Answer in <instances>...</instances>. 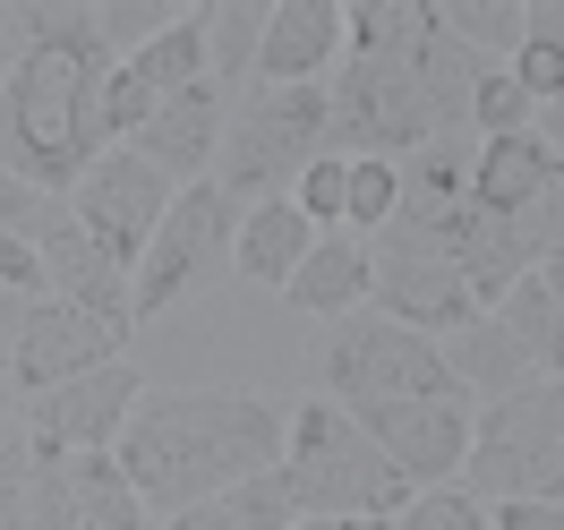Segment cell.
<instances>
[{"label": "cell", "instance_id": "6da1fadb", "mask_svg": "<svg viewBox=\"0 0 564 530\" xmlns=\"http://www.w3.org/2000/svg\"><path fill=\"white\" fill-rule=\"evenodd\" d=\"M282 445H291V411L257 386H172V393L145 386L129 428H120V445H111V462L129 470L145 513L172 522L188 505L274 470Z\"/></svg>", "mask_w": 564, "mask_h": 530}, {"label": "cell", "instance_id": "7a4b0ae2", "mask_svg": "<svg viewBox=\"0 0 564 530\" xmlns=\"http://www.w3.org/2000/svg\"><path fill=\"white\" fill-rule=\"evenodd\" d=\"M111 52H26L0 86V172L69 197L77 180L111 154L104 138V77Z\"/></svg>", "mask_w": 564, "mask_h": 530}, {"label": "cell", "instance_id": "3957f363", "mask_svg": "<svg viewBox=\"0 0 564 530\" xmlns=\"http://www.w3.org/2000/svg\"><path fill=\"white\" fill-rule=\"evenodd\" d=\"M282 488L300 522H393L411 505V479L377 454V436L343 411V402H300L291 411V445H282Z\"/></svg>", "mask_w": 564, "mask_h": 530}, {"label": "cell", "instance_id": "277c9868", "mask_svg": "<svg viewBox=\"0 0 564 530\" xmlns=\"http://www.w3.org/2000/svg\"><path fill=\"white\" fill-rule=\"evenodd\" d=\"M334 154V95L325 86H240L223 111V154H214V188H231L240 206L257 197H291L308 163Z\"/></svg>", "mask_w": 564, "mask_h": 530}, {"label": "cell", "instance_id": "5b68a950", "mask_svg": "<svg viewBox=\"0 0 564 530\" xmlns=\"http://www.w3.org/2000/svg\"><path fill=\"white\" fill-rule=\"evenodd\" d=\"M308 377L343 411H359V402H462V377L445 368V343H427V334L377 317V309H351V317L317 325Z\"/></svg>", "mask_w": 564, "mask_h": 530}, {"label": "cell", "instance_id": "8992f818", "mask_svg": "<svg viewBox=\"0 0 564 530\" xmlns=\"http://www.w3.org/2000/svg\"><path fill=\"white\" fill-rule=\"evenodd\" d=\"M462 496L505 505V496H547L564 505V377H539L522 393H496L470 420Z\"/></svg>", "mask_w": 564, "mask_h": 530}, {"label": "cell", "instance_id": "52a82bcc", "mask_svg": "<svg viewBox=\"0 0 564 530\" xmlns=\"http://www.w3.org/2000/svg\"><path fill=\"white\" fill-rule=\"evenodd\" d=\"M368 309L411 325V334H427V343H445L470 317H488L470 300V283H462L454 231H427L411 214H393L386 231H368Z\"/></svg>", "mask_w": 564, "mask_h": 530}, {"label": "cell", "instance_id": "ba28073f", "mask_svg": "<svg viewBox=\"0 0 564 530\" xmlns=\"http://www.w3.org/2000/svg\"><path fill=\"white\" fill-rule=\"evenodd\" d=\"M325 95H334V154L343 163H402V154H420L445 129L436 104H427V86H420V43L402 61H351L343 52V69L325 77Z\"/></svg>", "mask_w": 564, "mask_h": 530}, {"label": "cell", "instance_id": "9c48e42d", "mask_svg": "<svg viewBox=\"0 0 564 530\" xmlns=\"http://www.w3.org/2000/svg\"><path fill=\"white\" fill-rule=\"evenodd\" d=\"M240 197L231 188H214V180H197V188H180L172 214L154 223V240H145L138 257V325L163 317V309H180L188 291H206L214 274H231V240H240Z\"/></svg>", "mask_w": 564, "mask_h": 530}, {"label": "cell", "instance_id": "30bf717a", "mask_svg": "<svg viewBox=\"0 0 564 530\" xmlns=\"http://www.w3.org/2000/svg\"><path fill=\"white\" fill-rule=\"evenodd\" d=\"M172 197H180V188L154 172V163H145L138 145H111L104 163H95V172L69 188V206H77V223H86V240H104L120 266H138V257H145V240H154V223L172 214Z\"/></svg>", "mask_w": 564, "mask_h": 530}, {"label": "cell", "instance_id": "8fae6325", "mask_svg": "<svg viewBox=\"0 0 564 530\" xmlns=\"http://www.w3.org/2000/svg\"><path fill=\"white\" fill-rule=\"evenodd\" d=\"M138 393H145V377L129 368V359H111V368H95V377H69V386H52V393H26L18 411H26L35 454H111L120 428H129V411H138Z\"/></svg>", "mask_w": 564, "mask_h": 530}, {"label": "cell", "instance_id": "7c38bea8", "mask_svg": "<svg viewBox=\"0 0 564 530\" xmlns=\"http://www.w3.org/2000/svg\"><path fill=\"white\" fill-rule=\"evenodd\" d=\"M368 436H377V454L411 479V496L420 488H445V479H462V462H470V402H359L351 411Z\"/></svg>", "mask_w": 564, "mask_h": 530}, {"label": "cell", "instance_id": "4fadbf2b", "mask_svg": "<svg viewBox=\"0 0 564 530\" xmlns=\"http://www.w3.org/2000/svg\"><path fill=\"white\" fill-rule=\"evenodd\" d=\"M120 343H129V325L86 317V309H69V300H35V309H26L18 368H9V393L26 402V393H52V386H69V377H95V368L120 359Z\"/></svg>", "mask_w": 564, "mask_h": 530}, {"label": "cell", "instance_id": "5bb4252c", "mask_svg": "<svg viewBox=\"0 0 564 530\" xmlns=\"http://www.w3.org/2000/svg\"><path fill=\"white\" fill-rule=\"evenodd\" d=\"M223 111H231V95H223V86L163 95V104H154V120L138 129V154H145L163 180L197 188V180H214V154H223Z\"/></svg>", "mask_w": 564, "mask_h": 530}, {"label": "cell", "instance_id": "9a60e30c", "mask_svg": "<svg viewBox=\"0 0 564 530\" xmlns=\"http://www.w3.org/2000/svg\"><path fill=\"white\" fill-rule=\"evenodd\" d=\"M393 172H402V214H411V223L454 231L462 214L479 206V188H470V172H479V129H436V138H427L420 154H402Z\"/></svg>", "mask_w": 564, "mask_h": 530}, {"label": "cell", "instance_id": "2e32d148", "mask_svg": "<svg viewBox=\"0 0 564 530\" xmlns=\"http://www.w3.org/2000/svg\"><path fill=\"white\" fill-rule=\"evenodd\" d=\"M325 69H343V9L334 0H274L257 86H325Z\"/></svg>", "mask_w": 564, "mask_h": 530}, {"label": "cell", "instance_id": "e0dca14e", "mask_svg": "<svg viewBox=\"0 0 564 530\" xmlns=\"http://www.w3.org/2000/svg\"><path fill=\"white\" fill-rule=\"evenodd\" d=\"M43 300H69L86 317H111V325H138V266H120L104 240H86L77 223L69 240L43 248Z\"/></svg>", "mask_w": 564, "mask_h": 530}, {"label": "cell", "instance_id": "ac0fdd59", "mask_svg": "<svg viewBox=\"0 0 564 530\" xmlns=\"http://www.w3.org/2000/svg\"><path fill=\"white\" fill-rule=\"evenodd\" d=\"M454 257H462V283H470L479 309H496L522 274H539V248H530L522 214H505V206H470L462 214L454 223Z\"/></svg>", "mask_w": 564, "mask_h": 530}, {"label": "cell", "instance_id": "d6986e66", "mask_svg": "<svg viewBox=\"0 0 564 530\" xmlns=\"http://www.w3.org/2000/svg\"><path fill=\"white\" fill-rule=\"evenodd\" d=\"M282 309L291 317H351V309H368V240L359 231H317V248L300 257V274L282 283Z\"/></svg>", "mask_w": 564, "mask_h": 530}, {"label": "cell", "instance_id": "ffe728a7", "mask_svg": "<svg viewBox=\"0 0 564 530\" xmlns=\"http://www.w3.org/2000/svg\"><path fill=\"white\" fill-rule=\"evenodd\" d=\"M317 248V223L291 206V197H257V206L240 214V240H231V274L257 291H282L291 274H300V257Z\"/></svg>", "mask_w": 564, "mask_h": 530}, {"label": "cell", "instance_id": "44dd1931", "mask_svg": "<svg viewBox=\"0 0 564 530\" xmlns=\"http://www.w3.org/2000/svg\"><path fill=\"white\" fill-rule=\"evenodd\" d=\"M445 368H454L462 377V393H522V386H539V377H547V368H539V359L522 351V334H513V325L496 317H470L462 325V334H445Z\"/></svg>", "mask_w": 564, "mask_h": 530}, {"label": "cell", "instance_id": "7402d4cb", "mask_svg": "<svg viewBox=\"0 0 564 530\" xmlns=\"http://www.w3.org/2000/svg\"><path fill=\"white\" fill-rule=\"evenodd\" d=\"M556 180V154H547V138L539 129H513V138H479V172H470V188H479V206H505L522 214L539 188Z\"/></svg>", "mask_w": 564, "mask_h": 530}, {"label": "cell", "instance_id": "603a6c76", "mask_svg": "<svg viewBox=\"0 0 564 530\" xmlns=\"http://www.w3.org/2000/svg\"><path fill=\"white\" fill-rule=\"evenodd\" d=\"M265 18H274V0H223V9H197V26H206V86H223V95L257 86Z\"/></svg>", "mask_w": 564, "mask_h": 530}, {"label": "cell", "instance_id": "cb8c5ba5", "mask_svg": "<svg viewBox=\"0 0 564 530\" xmlns=\"http://www.w3.org/2000/svg\"><path fill=\"white\" fill-rule=\"evenodd\" d=\"M300 513H291V488H282V470H257V479H240V488L206 496V505H188V513H172L163 530H291Z\"/></svg>", "mask_w": 564, "mask_h": 530}, {"label": "cell", "instance_id": "d4e9b609", "mask_svg": "<svg viewBox=\"0 0 564 530\" xmlns=\"http://www.w3.org/2000/svg\"><path fill=\"white\" fill-rule=\"evenodd\" d=\"M69 488H77V530H154L145 496L129 488V470L111 454H69Z\"/></svg>", "mask_w": 564, "mask_h": 530}, {"label": "cell", "instance_id": "484cf974", "mask_svg": "<svg viewBox=\"0 0 564 530\" xmlns=\"http://www.w3.org/2000/svg\"><path fill=\"white\" fill-rule=\"evenodd\" d=\"M427 9H436V26L462 52H479L488 69H513V52H522V0H427Z\"/></svg>", "mask_w": 564, "mask_h": 530}, {"label": "cell", "instance_id": "4316f807", "mask_svg": "<svg viewBox=\"0 0 564 530\" xmlns=\"http://www.w3.org/2000/svg\"><path fill=\"white\" fill-rule=\"evenodd\" d=\"M427 35V0H359L343 18V52L351 61H402Z\"/></svg>", "mask_w": 564, "mask_h": 530}, {"label": "cell", "instance_id": "83f0119b", "mask_svg": "<svg viewBox=\"0 0 564 530\" xmlns=\"http://www.w3.org/2000/svg\"><path fill=\"white\" fill-rule=\"evenodd\" d=\"M129 69H138L154 95H188V86H206V26H197V9L172 18L145 52H129Z\"/></svg>", "mask_w": 564, "mask_h": 530}, {"label": "cell", "instance_id": "f1b7e54d", "mask_svg": "<svg viewBox=\"0 0 564 530\" xmlns=\"http://www.w3.org/2000/svg\"><path fill=\"white\" fill-rule=\"evenodd\" d=\"M496 317L522 334V351L547 368V377H564V317H556V300H547V283L539 274H522V283L496 300Z\"/></svg>", "mask_w": 564, "mask_h": 530}, {"label": "cell", "instance_id": "f546056e", "mask_svg": "<svg viewBox=\"0 0 564 530\" xmlns=\"http://www.w3.org/2000/svg\"><path fill=\"white\" fill-rule=\"evenodd\" d=\"M0 231H18V240L43 257L52 240H69V231H77V206H69V197H52V188H35V180L0 172Z\"/></svg>", "mask_w": 564, "mask_h": 530}, {"label": "cell", "instance_id": "4dcf8cb0", "mask_svg": "<svg viewBox=\"0 0 564 530\" xmlns=\"http://www.w3.org/2000/svg\"><path fill=\"white\" fill-rule=\"evenodd\" d=\"M18 18H26V43H35V52H104L95 0H18Z\"/></svg>", "mask_w": 564, "mask_h": 530}, {"label": "cell", "instance_id": "1f68e13d", "mask_svg": "<svg viewBox=\"0 0 564 530\" xmlns=\"http://www.w3.org/2000/svg\"><path fill=\"white\" fill-rule=\"evenodd\" d=\"M393 214H402V172L393 163H351V197H343V231H386Z\"/></svg>", "mask_w": 564, "mask_h": 530}, {"label": "cell", "instance_id": "d6a6232c", "mask_svg": "<svg viewBox=\"0 0 564 530\" xmlns=\"http://www.w3.org/2000/svg\"><path fill=\"white\" fill-rule=\"evenodd\" d=\"M386 530H496V513L479 496H462V488H420Z\"/></svg>", "mask_w": 564, "mask_h": 530}, {"label": "cell", "instance_id": "836d02e7", "mask_svg": "<svg viewBox=\"0 0 564 530\" xmlns=\"http://www.w3.org/2000/svg\"><path fill=\"white\" fill-rule=\"evenodd\" d=\"M95 18H104V52H145V43L163 35L172 18H188V9H163V0H95Z\"/></svg>", "mask_w": 564, "mask_h": 530}, {"label": "cell", "instance_id": "e575fe53", "mask_svg": "<svg viewBox=\"0 0 564 530\" xmlns=\"http://www.w3.org/2000/svg\"><path fill=\"white\" fill-rule=\"evenodd\" d=\"M530 120H539V104L522 95V77H513V69L479 77V104H470V129H479V138H513V129H530Z\"/></svg>", "mask_w": 564, "mask_h": 530}, {"label": "cell", "instance_id": "d590c367", "mask_svg": "<svg viewBox=\"0 0 564 530\" xmlns=\"http://www.w3.org/2000/svg\"><path fill=\"white\" fill-rule=\"evenodd\" d=\"M154 104H163V95H154V86L120 61V69L104 77V138H111V145H138V129L154 120Z\"/></svg>", "mask_w": 564, "mask_h": 530}, {"label": "cell", "instance_id": "8d00e7d4", "mask_svg": "<svg viewBox=\"0 0 564 530\" xmlns=\"http://www.w3.org/2000/svg\"><path fill=\"white\" fill-rule=\"evenodd\" d=\"M343 197H351V163H343V154L308 163V172H300V188H291V206L308 214L317 231H343Z\"/></svg>", "mask_w": 564, "mask_h": 530}, {"label": "cell", "instance_id": "74e56055", "mask_svg": "<svg viewBox=\"0 0 564 530\" xmlns=\"http://www.w3.org/2000/svg\"><path fill=\"white\" fill-rule=\"evenodd\" d=\"M35 530H77L69 454H35Z\"/></svg>", "mask_w": 564, "mask_h": 530}, {"label": "cell", "instance_id": "f35d334b", "mask_svg": "<svg viewBox=\"0 0 564 530\" xmlns=\"http://www.w3.org/2000/svg\"><path fill=\"white\" fill-rule=\"evenodd\" d=\"M522 231H530V248H539V266H547V257H564V163H556V180H547V188L522 206Z\"/></svg>", "mask_w": 564, "mask_h": 530}, {"label": "cell", "instance_id": "ab89813d", "mask_svg": "<svg viewBox=\"0 0 564 530\" xmlns=\"http://www.w3.org/2000/svg\"><path fill=\"white\" fill-rule=\"evenodd\" d=\"M0 283H9V291H26V300H43V257L18 240V231H0Z\"/></svg>", "mask_w": 564, "mask_h": 530}, {"label": "cell", "instance_id": "60d3db41", "mask_svg": "<svg viewBox=\"0 0 564 530\" xmlns=\"http://www.w3.org/2000/svg\"><path fill=\"white\" fill-rule=\"evenodd\" d=\"M488 513H496V530H564V505H547V496H505Z\"/></svg>", "mask_w": 564, "mask_h": 530}, {"label": "cell", "instance_id": "b9f144b4", "mask_svg": "<svg viewBox=\"0 0 564 530\" xmlns=\"http://www.w3.org/2000/svg\"><path fill=\"white\" fill-rule=\"evenodd\" d=\"M26 309H35L26 291L0 283V386H9V368H18V343H26Z\"/></svg>", "mask_w": 564, "mask_h": 530}, {"label": "cell", "instance_id": "7bdbcfd3", "mask_svg": "<svg viewBox=\"0 0 564 530\" xmlns=\"http://www.w3.org/2000/svg\"><path fill=\"white\" fill-rule=\"evenodd\" d=\"M522 43L564 52V0H522Z\"/></svg>", "mask_w": 564, "mask_h": 530}, {"label": "cell", "instance_id": "ee69618b", "mask_svg": "<svg viewBox=\"0 0 564 530\" xmlns=\"http://www.w3.org/2000/svg\"><path fill=\"white\" fill-rule=\"evenodd\" d=\"M26 52H35V43H26V18H18V9L0 0V86H9V69H18Z\"/></svg>", "mask_w": 564, "mask_h": 530}, {"label": "cell", "instance_id": "f6af8a7d", "mask_svg": "<svg viewBox=\"0 0 564 530\" xmlns=\"http://www.w3.org/2000/svg\"><path fill=\"white\" fill-rule=\"evenodd\" d=\"M530 129H539V138H547V154L564 163V95H556V104H539V120H530Z\"/></svg>", "mask_w": 564, "mask_h": 530}, {"label": "cell", "instance_id": "bcb514c9", "mask_svg": "<svg viewBox=\"0 0 564 530\" xmlns=\"http://www.w3.org/2000/svg\"><path fill=\"white\" fill-rule=\"evenodd\" d=\"M539 283H547V300H556V317H564V257H547V266H539Z\"/></svg>", "mask_w": 564, "mask_h": 530}, {"label": "cell", "instance_id": "7dc6e473", "mask_svg": "<svg viewBox=\"0 0 564 530\" xmlns=\"http://www.w3.org/2000/svg\"><path fill=\"white\" fill-rule=\"evenodd\" d=\"M291 530H386V522H291Z\"/></svg>", "mask_w": 564, "mask_h": 530}]
</instances>
